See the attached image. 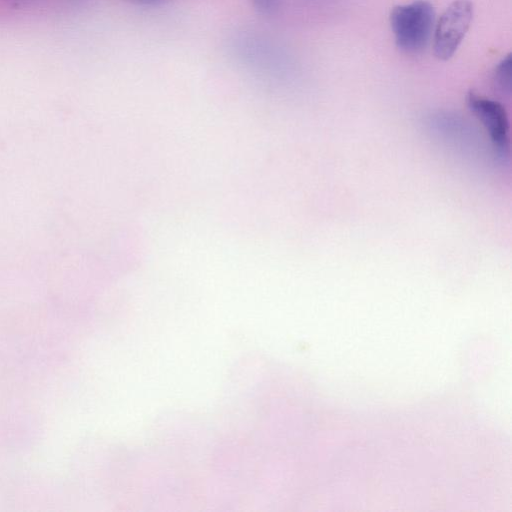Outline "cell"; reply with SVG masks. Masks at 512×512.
<instances>
[{"instance_id": "cell-1", "label": "cell", "mask_w": 512, "mask_h": 512, "mask_svg": "<svg viewBox=\"0 0 512 512\" xmlns=\"http://www.w3.org/2000/svg\"><path fill=\"white\" fill-rule=\"evenodd\" d=\"M435 24L433 5L425 0L394 7L390 25L396 45L406 53H419L429 43Z\"/></svg>"}, {"instance_id": "cell-4", "label": "cell", "mask_w": 512, "mask_h": 512, "mask_svg": "<svg viewBox=\"0 0 512 512\" xmlns=\"http://www.w3.org/2000/svg\"><path fill=\"white\" fill-rule=\"evenodd\" d=\"M511 71H512V60L511 54H508L503 58L495 69L494 79L496 85L503 92H510L511 89Z\"/></svg>"}, {"instance_id": "cell-2", "label": "cell", "mask_w": 512, "mask_h": 512, "mask_svg": "<svg viewBox=\"0 0 512 512\" xmlns=\"http://www.w3.org/2000/svg\"><path fill=\"white\" fill-rule=\"evenodd\" d=\"M473 3L470 0H454L440 16L434 30V53L443 61L450 59L465 34L473 18Z\"/></svg>"}, {"instance_id": "cell-5", "label": "cell", "mask_w": 512, "mask_h": 512, "mask_svg": "<svg viewBox=\"0 0 512 512\" xmlns=\"http://www.w3.org/2000/svg\"><path fill=\"white\" fill-rule=\"evenodd\" d=\"M256 8L261 12H269L274 8L276 0H253Z\"/></svg>"}, {"instance_id": "cell-6", "label": "cell", "mask_w": 512, "mask_h": 512, "mask_svg": "<svg viewBox=\"0 0 512 512\" xmlns=\"http://www.w3.org/2000/svg\"><path fill=\"white\" fill-rule=\"evenodd\" d=\"M11 1L23 2V1H26V0H11Z\"/></svg>"}, {"instance_id": "cell-3", "label": "cell", "mask_w": 512, "mask_h": 512, "mask_svg": "<svg viewBox=\"0 0 512 512\" xmlns=\"http://www.w3.org/2000/svg\"><path fill=\"white\" fill-rule=\"evenodd\" d=\"M470 110L488 132L494 147L502 154L509 151V123L504 107L497 101L470 92Z\"/></svg>"}]
</instances>
